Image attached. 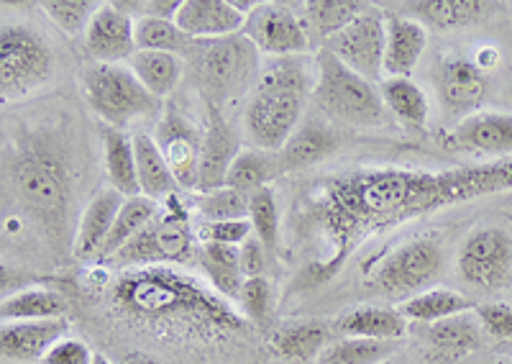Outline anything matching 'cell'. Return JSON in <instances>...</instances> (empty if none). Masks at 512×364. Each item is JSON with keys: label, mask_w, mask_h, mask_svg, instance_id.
I'll return each mask as SVG.
<instances>
[{"label": "cell", "mask_w": 512, "mask_h": 364, "mask_svg": "<svg viewBox=\"0 0 512 364\" xmlns=\"http://www.w3.org/2000/svg\"><path fill=\"white\" fill-rule=\"evenodd\" d=\"M474 316L479 318V326L489 339L512 341V303L487 300V303L474 308Z\"/></svg>", "instance_id": "45"}, {"label": "cell", "mask_w": 512, "mask_h": 364, "mask_svg": "<svg viewBox=\"0 0 512 364\" xmlns=\"http://www.w3.org/2000/svg\"><path fill=\"white\" fill-rule=\"evenodd\" d=\"M82 52L90 62L121 65L136 54V21L116 3H103L82 36Z\"/></svg>", "instance_id": "17"}, {"label": "cell", "mask_w": 512, "mask_h": 364, "mask_svg": "<svg viewBox=\"0 0 512 364\" xmlns=\"http://www.w3.org/2000/svg\"><path fill=\"white\" fill-rule=\"evenodd\" d=\"M315 93V59H267L246 95L244 136L254 149L280 152L303 121Z\"/></svg>", "instance_id": "4"}, {"label": "cell", "mask_w": 512, "mask_h": 364, "mask_svg": "<svg viewBox=\"0 0 512 364\" xmlns=\"http://www.w3.org/2000/svg\"><path fill=\"white\" fill-rule=\"evenodd\" d=\"M175 24L190 39H223L244 31L246 18L231 6V0H182Z\"/></svg>", "instance_id": "22"}, {"label": "cell", "mask_w": 512, "mask_h": 364, "mask_svg": "<svg viewBox=\"0 0 512 364\" xmlns=\"http://www.w3.org/2000/svg\"><path fill=\"white\" fill-rule=\"evenodd\" d=\"M384 42H387V16L367 6L346 29L338 31L323 49L338 57L346 67L377 83L384 72Z\"/></svg>", "instance_id": "12"}, {"label": "cell", "mask_w": 512, "mask_h": 364, "mask_svg": "<svg viewBox=\"0 0 512 364\" xmlns=\"http://www.w3.org/2000/svg\"><path fill=\"white\" fill-rule=\"evenodd\" d=\"M239 303V313L256 326V329L269 331L274 326V288L267 277H246L241 285V293L236 298Z\"/></svg>", "instance_id": "41"}, {"label": "cell", "mask_w": 512, "mask_h": 364, "mask_svg": "<svg viewBox=\"0 0 512 364\" xmlns=\"http://www.w3.org/2000/svg\"><path fill=\"white\" fill-rule=\"evenodd\" d=\"M249 221L254 236L262 241L267 254H277L280 249V208H277V193L272 188L251 193Z\"/></svg>", "instance_id": "42"}, {"label": "cell", "mask_w": 512, "mask_h": 364, "mask_svg": "<svg viewBox=\"0 0 512 364\" xmlns=\"http://www.w3.org/2000/svg\"><path fill=\"white\" fill-rule=\"evenodd\" d=\"M105 300L131 329L164 344L216 347L239 339L251 326L231 300L172 265L118 270Z\"/></svg>", "instance_id": "3"}, {"label": "cell", "mask_w": 512, "mask_h": 364, "mask_svg": "<svg viewBox=\"0 0 512 364\" xmlns=\"http://www.w3.org/2000/svg\"><path fill=\"white\" fill-rule=\"evenodd\" d=\"M438 106L451 118H466L482 111L484 100L489 98V72L474 62V57L451 52L438 59L433 72Z\"/></svg>", "instance_id": "14"}, {"label": "cell", "mask_w": 512, "mask_h": 364, "mask_svg": "<svg viewBox=\"0 0 512 364\" xmlns=\"http://www.w3.org/2000/svg\"><path fill=\"white\" fill-rule=\"evenodd\" d=\"M195 265L200 267L208 285L223 295L226 300H236L244 285V272H241V249L233 244H200L195 252Z\"/></svg>", "instance_id": "28"}, {"label": "cell", "mask_w": 512, "mask_h": 364, "mask_svg": "<svg viewBox=\"0 0 512 364\" xmlns=\"http://www.w3.org/2000/svg\"><path fill=\"white\" fill-rule=\"evenodd\" d=\"M456 272L477 293L512 288V231L505 226H479L456 252Z\"/></svg>", "instance_id": "11"}, {"label": "cell", "mask_w": 512, "mask_h": 364, "mask_svg": "<svg viewBox=\"0 0 512 364\" xmlns=\"http://www.w3.org/2000/svg\"><path fill=\"white\" fill-rule=\"evenodd\" d=\"M159 211V203L152 198H146V195H136V198H126L123 200L121 211L116 216V224H113L111 234L105 239L103 249H100L98 259L95 262H103L108 265L123 247H126L128 241L134 239L141 229H144Z\"/></svg>", "instance_id": "35"}, {"label": "cell", "mask_w": 512, "mask_h": 364, "mask_svg": "<svg viewBox=\"0 0 512 364\" xmlns=\"http://www.w3.org/2000/svg\"><path fill=\"white\" fill-rule=\"evenodd\" d=\"M195 234H198L200 244L210 241V244H233V247H241L254 229H251V221H200L195 226Z\"/></svg>", "instance_id": "44"}, {"label": "cell", "mask_w": 512, "mask_h": 364, "mask_svg": "<svg viewBox=\"0 0 512 364\" xmlns=\"http://www.w3.org/2000/svg\"><path fill=\"white\" fill-rule=\"evenodd\" d=\"M341 147V134L328 121H305L295 129L280 152H274L280 175L287 172H303L320 165Z\"/></svg>", "instance_id": "21"}, {"label": "cell", "mask_w": 512, "mask_h": 364, "mask_svg": "<svg viewBox=\"0 0 512 364\" xmlns=\"http://www.w3.org/2000/svg\"><path fill=\"white\" fill-rule=\"evenodd\" d=\"M333 331L341 336H351V339L397 341L408 334V318L397 308L359 306L338 316Z\"/></svg>", "instance_id": "27"}, {"label": "cell", "mask_w": 512, "mask_h": 364, "mask_svg": "<svg viewBox=\"0 0 512 364\" xmlns=\"http://www.w3.org/2000/svg\"><path fill=\"white\" fill-rule=\"evenodd\" d=\"M154 141L175 172L177 185L185 190H198L203 131L175 106H167L154 129Z\"/></svg>", "instance_id": "15"}, {"label": "cell", "mask_w": 512, "mask_h": 364, "mask_svg": "<svg viewBox=\"0 0 512 364\" xmlns=\"http://www.w3.org/2000/svg\"><path fill=\"white\" fill-rule=\"evenodd\" d=\"M128 67L139 77V83L159 100H167L169 95L175 93L180 80L187 75L185 59L169 52L136 49L134 57L128 59Z\"/></svg>", "instance_id": "33"}, {"label": "cell", "mask_w": 512, "mask_h": 364, "mask_svg": "<svg viewBox=\"0 0 512 364\" xmlns=\"http://www.w3.org/2000/svg\"><path fill=\"white\" fill-rule=\"evenodd\" d=\"M198 252V234L190 221V211L185 208L180 195H172L159 203L157 216L128 241L126 247L108 262L118 270L154 265H185L195 262Z\"/></svg>", "instance_id": "9"}, {"label": "cell", "mask_w": 512, "mask_h": 364, "mask_svg": "<svg viewBox=\"0 0 512 364\" xmlns=\"http://www.w3.org/2000/svg\"><path fill=\"white\" fill-rule=\"evenodd\" d=\"M405 8L415 13L413 18L425 29L456 31L484 24L502 6L489 0H418V3H405Z\"/></svg>", "instance_id": "25"}, {"label": "cell", "mask_w": 512, "mask_h": 364, "mask_svg": "<svg viewBox=\"0 0 512 364\" xmlns=\"http://www.w3.org/2000/svg\"><path fill=\"white\" fill-rule=\"evenodd\" d=\"M241 34L259 49V54H267L269 59L303 57L313 49L303 18L287 3H272V0L256 3Z\"/></svg>", "instance_id": "13"}, {"label": "cell", "mask_w": 512, "mask_h": 364, "mask_svg": "<svg viewBox=\"0 0 512 364\" xmlns=\"http://www.w3.org/2000/svg\"><path fill=\"white\" fill-rule=\"evenodd\" d=\"M187 77L205 108H226L231 100L249 95L262 62L259 49L244 34L223 39H200L185 57Z\"/></svg>", "instance_id": "5"}, {"label": "cell", "mask_w": 512, "mask_h": 364, "mask_svg": "<svg viewBox=\"0 0 512 364\" xmlns=\"http://www.w3.org/2000/svg\"><path fill=\"white\" fill-rule=\"evenodd\" d=\"M512 193V159L451 170L356 167L320 180L305 193L295 218L328 247L326 257L303 272L305 288L331 282L364 241L433 216L456 203Z\"/></svg>", "instance_id": "1"}, {"label": "cell", "mask_w": 512, "mask_h": 364, "mask_svg": "<svg viewBox=\"0 0 512 364\" xmlns=\"http://www.w3.org/2000/svg\"><path fill=\"white\" fill-rule=\"evenodd\" d=\"M70 331L67 318L52 321H6L0 326V354L18 364L41 362Z\"/></svg>", "instance_id": "20"}, {"label": "cell", "mask_w": 512, "mask_h": 364, "mask_svg": "<svg viewBox=\"0 0 512 364\" xmlns=\"http://www.w3.org/2000/svg\"><path fill=\"white\" fill-rule=\"evenodd\" d=\"M249 206L251 195L228 185L195 195V213L200 221H244L249 218Z\"/></svg>", "instance_id": "40"}, {"label": "cell", "mask_w": 512, "mask_h": 364, "mask_svg": "<svg viewBox=\"0 0 512 364\" xmlns=\"http://www.w3.org/2000/svg\"><path fill=\"white\" fill-rule=\"evenodd\" d=\"M134 152H136V172H139V188L141 195L146 198L157 200V203H164L167 198L177 195V177L169 167V162L164 159L162 149L157 147L154 136L139 134L134 136Z\"/></svg>", "instance_id": "30"}, {"label": "cell", "mask_w": 512, "mask_h": 364, "mask_svg": "<svg viewBox=\"0 0 512 364\" xmlns=\"http://www.w3.org/2000/svg\"><path fill=\"white\" fill-rule=\"evenodd\" d=\"M313 98L328 118L356 129H379L392 118L377 85L346 67L328 49L315 52Z\"/></svg>", "instance_id": "6"}, {"label": "cell", "mask_w": 512, "mask_h": 364, "mask_svg": "<svg viewBox=\"0 0 512 364\" xmlns=\"http://www.w3.org/2000/svg\"><path fill=\"white\" fill-rule=\"evenodd\" d=\"M331 344V326L318 318H287L267 331V349L287 364L318 362Z\"/></svg>", "instance_id": "19"}, {"label": "cell", "mask_w": 512, "mask_h": 364, "mask_svg": "<svg viewBox=\"0 0 512 364\" xmlns=\"http://www.w3.org/2000/svg\"><path fill=\"white\" fill-rule=\"evenodd\" d=\"M446 152L461 154H512V113L477 111L456 121L454 129L441 136Z\"/></svg>", "instance_id": "16"}, {"label": "cell", "mask_w": 512, "mask_h": 364, "mask_svg": "<svg viewBox=\"0 0 512 364\" xmlns=\"http://www.w3.org/2000/svg\"><path fill=\"white\" fill-rule=\"evenodd\" d=\"M241 272L244 277H262L264 270H267V249L256 236H249V239L241 244Z\"/></svg>", "instance_id": "47"}, {"label": "cell", "mask_w": 512, "mask_h": 364, "mask_svg": "<svg viewBox=\"0 0 512 364\" xmlns=\"http://www.w3.org/2000/svg\"><path fill=\"white\" fill-rule=\"evenodd\" d=\"M482 326L479 318L472 311L459 313V316L443 318V321L431 323L425 329V341L433 349V354L446 359L448 364L459 362V359L469 357L477 349H482Z\"/></svg>", "instance_id": "26"}, {"label": "cell", "mask_w": 512, "mask_h": 364, "mask_svg": "<svg viewBox=\"0 0 512 364\" xmlns=\"http://www.w3.org/2000/svg\"><path fill=\"white\" fill-rule=\"evenodd\" d=\"M118 364H164V362H162V359L154 357V354L139 352V349H136V352L123 354V357L118 359Z\"/></svg>", "instance_id": "49"}, {"label": "cell", "mask_w": 512, "mask_h": 364, "mask_svg": "<svg viewBox=\"0 0 512 364\" xmlns=\"http://www.w3.org/2000/svg\"><path fill=\"white\" fill-rule=\"evenodd\" d=\"M80 90L90 111L100 124L111 129H126L134 121L162 118V100L154 98L134 70L126 65H100L88 62L80 70Z\"/></svg>", "instance_id": "8"}, {"label": "cell", "mask_w": 512, "mask_h": 364, "mask_svg": "<svg viewBox=\"0 0 512 364\" xmlns=\"http://www.w3.org/2000/svg\"><path fill=\"white\" fill-rule=\"evenodd\" d=\"M428 47V29L413 16H387L384 42V75L410 77Z\"/></svg>", "instance_id": "24"}, {"label": "cell", "mask_w": 512, "mask_h": 364, "mask_svg": "<svg viewBox=\"0 0 512 364\" xmlns=\"http://www.w3.org/2000/svg\"><path fill=\"white\" fill-rule=\"evenodd\" d=\"M192 44H195V39H190L175 21H167V18H141V21H136V49L169 52L185 59Z\"/></svg>", "instance_id": "39"}, {"label": "cell", "mask_w": 512, "mask_h": 364, "mask_svg": "<svg viewBox=\"0 0 512 364\" xmlns=\"http://www.w3.org/2000/svg\"><path fill=\"white\" fill-rule=\"evenodd\" d=\"M382 364H410V362H390V359H387V362H382Z\"/></svg>", "instance_id": "52"}, {"label": "cell", "mask_w": 512, "mask_h": 364, "mask_svg": "<svg viewBox=\"0 0 512 364\" xmlns=\"http://www.w3.org/2000/svg\"><path fill=\"white\" fill-rule=\"evenodd\" d=\"M70 300L52 288L29 285L3 298L0 316L3 321H52V318H67Z\"/></svg>", "instance_id": "32"}, {"label": "cell", "mask_w": 512, "mask_h": 364, "mask_svg": "<svg viewBox=\"0 0 512 364\" xmlns=\"http://www.w3.org/2000/svg\"><path fill=\"white\" fill-rule=\"evenodd\" d=\"M100 144H103V165L105 175H108V185L113 190H118L123 198H136V195H141L134 139L121 129L100 126Z\"/></svg>", "instance_id": "29"}, {"label": "cell", "mask_w": 512, "mask_h": 364, "mask_svg": "<svg viewBox=\"0 0 512 364\" xmlns=\"http://www.w3.org/2000/svg\"><path fill=\"white\" fill-rule=\"evenodd\" d=\"M93 364H113V362H111V359H108V357H103V354H95Z\"/></svg>", "instance_id": "50"}, {"label": "cell", "mask_w": 512, "mask_h": 364, "mask_svg": "<svg viewBox=\"0 0 512 364\" xmlns=\"http://www.w3.org/2000/svg\"><path fill=\"white\" fill-rule=\"evenodd\" d=\"M57 75V49L39 26L3 21L0 29V98L18 103L47 88Z\"/></svg>", "instance_id": "7"}, {"label": "cell", "mask_w": 512, "mask_h": 364, "mask_svg": "<svg viewBox=\"0 0 512 364\" xmlns=\"http://www.w3.org/2000/svg\"><path fill=\"white\" fill-rule=\"evenodd\" d=\"M397 341H372V339H341L331 341L323 354L318 357V364H382L395 354Z\"/></svg>", "instance_id": "38"}, {"label": "cell", "mask_w": 512, "mask_h": 364, "mask_svg": "<svg viewBox=\"0 0 512 364\" xmlns=\"http://www.w3.org/2000/svg\"><path fill=\"white\" fill-rule=\"evenodd\" d=\"M472 308L474 303L466 298L464 293H456V290H448V288H431L413 295V298L402 300V306L397 308V311L408 318V321L431 326V323L443 321V318L459 316V313L472 311Z\"/></svg>", "instance_id": "36"}, {"label": "cell", "mask_w": 512, "mask_h": 364, "mask_svg": "<svg viewBox=\"0 0 512 364\" xmlns=\"http://www.w3.org/2000/svg\"><path fill=\"white\" fill-rule=\"evenodd\" d=\"M446 267V241L438 231L418 234L413 239L402 241L384 254L369 275V285L387 298L413 295L431 290L433 282L441 277Z\"/></svg>", "instance_id": "10"}, {"label": "cell", "mask_w": 512, "mask_h": 364, "mask_svg": "<svg viewBox=\"0 0 512 364\" xmlns=\"http://www.w3.org/2000/svg\"><path fill=\"white\" fill-rule=\"evenodd\" d=\"M384 106L392 118L408 129L423 131L428 126V98L413 77H384L379 85Z\"/></svg>", "instance_id": "34"}, {"label": "cell", "mask_w": 512, "mask_h": 364, "mask_svg": "<svg viewBox=\"0 0 512 364\" xmlns=\"http://www.w3.org/2000/svg\"><path fill=\"white\" fill-rule=\"evenodd\" d=\"M280 177V165L274 152L262 149H241L239 157L233 159L231 170L226 175L228 188H236L241 193H256V190L269 188V182Z\"/></svg>", "instance_id": "37"}, {"label": "cell", "mask_w": 512, "mask_h": 364, "mask_svg": "<svg viewBox=\"0 0 512 364\" xmlns=\"http://www.w3.org/2000/svg\"><path fill=\"white\" fill-rule=\"evenodd\" d=\"M123 200L126 198L108 185V188L95 193L93 198L85 203L80 224H77L72 259H80V262H85V259H98L105 239H108L113 224H116V216L118 211H121Z\"/></svg>", "instance_id": "23"}, {"label": "cell", "mask_w": 512, "mask_h": 364, "mask_svg": "<svg viewBox=\"0 0 512 364\" xmlns=\"http://www.w3.org/2000/svg\"><path fill=\"white\" fill-rule=\"evenodd\" d=\"M241 152L239 129L223 116L221 108H205L203 154H200V180L198 193H208L226 185V175L233 159Z\"/></svg>", "instance_id": "18"}, {"label": "cell", "mask_w": 512, "mask_h": 364, "mask_svg": "<svg viewBox=\"0 0 512 364\" xmlns=\"http://www.w3.org/2000/svg\"><path fill=\"white\" fill-rule=\"evenodd\" d=\"M474 62H477L484 72H492L500 65V52H497L495 47H482L477 52V57H474Z\"/></svg>", "instance_id": "48"}, {"label": "cell", "mask_w": 512, "mask_h": 364, "mask_svg": "<svg viewBox=\"0 0 512 364\" xmlns=\"http://www.w3.org/2000/svg\"><path fill=\"white\" fill-rule=\"evenodd\" d=\"M489 364H512V357H500V359H492Z\"/></svg>", "instance_id": "51"}, {"label": "cell", "mask_w": 512, "mask_h": 364, "mask_svg": "<svg viewBox=\"0 0 512 364\" xmlns=\"http://www.w3.org/2000/svg\"><path fill=\"white\" fill-rule=\"evenodd\" d=\"M303 18L305 31H308L310 47L318 52V49L326 47L333 36L341 29L354 21L367 3H356V0H310V3H303Z\"/></svg>", "instance_id": "31"}, {"label": "cell", "mask_w": 512, "mask_h": 364, "mask_svg": "<svg viewBox=\"0 0 512 364\" xmlns=\"http://www.w3.org/2000/svg\"><path fill=\"white\" fill-rule=\"evenodd\" d=\"M95 354L90 347L77 336H64L47 352V357L39 364H93Z\"/></svg>", "instance_id": "46"}, {"label": "cell", "mask_w": 512, "mask_h": 364, "mask_svg": "<svg viewBox=\"0 0 512 364\" xmlns=\"http://www.w3.org/2000/svg\"><path fill=\"white\" fill-rule=\"evenodd\" d=\"M103 3L95 0H44L39 8L64 36H85L90 21Z\"/></svg>", "instance_id": "43"}, {"label": "cell", "mask_w": 512, "mask_h": 364, "mask_svg": "<svg viewBox=\"0 0 512 364\" xmlns=\"http://www.w3.org/2000/svg\"><path fill=\"white\" fill-rule=\"evenodd\" d=\"M77 141L62 118L21 121L3 136V231L39 236L57 262L72 257L80 224Z\"/></svg>", "instance_id": "2"}]
</instances>
